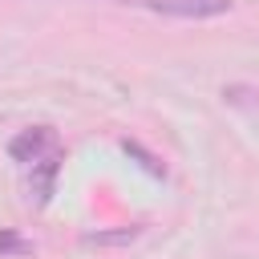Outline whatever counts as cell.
<instances>
[{
	"label": "cell",
	"instance_id": "4",
	"mask_svg": "<svg viewBox=\"0 0 259 259\" xmlns=\"http://www.w3.org/2000/svg\"><path fill=\"white\" fill-rule=\"evenodd\" d=\"M142 235V227H121V231H97V235H89V243H130V239H138Z\"/></svg>",
	"mask_w": 259,
	"mask_h": 259
},
{
	"label": "cell",
	"instance_id": "5",
	"mask_svg": "<svg viewBox=\"0 0 259 259\" xmlns=\"http://www.w3.org/2000/svg\"><path fill=\"white\" fill-rule=\"evenodd\" d=\"M0 251H16V255H24V251H28V243H24V239H16L12 231H0Z\"/></svg>",
	"mask_w": 259,
	"mask_h": 259
},
{
	"label": "cell",
	"instance_id": "1",
	"mask_svg": "<svg viewBox=\"0 0 259 259\" xmlns=\"http://www.w3.org/2000/svg\"><path fill=\"white\" fill-rule=\"evenodd\" d=\"M142 8H154V12H166V16H219L231 8V0H146Z\"/></svg>",
	"mask_w": 259,
	"mask_h": 259
},
{
	"label": "cell",
	"instance_id": "2",
	"mask_svg": "<svg viewBox=\"0 0 259 259\" xmlns=\"http://www.w3.org/2000/svg\"><path fill=\"white\" fill-rule=\"evenodd\" d=\"M45 150H53V130H45V125L24 130V134H16V138L8 142V154H12L16 162H40Z\"/></svg>",
	"mask_w": 259,
	"mask_h": 259
},
{
	"label": "cell",
	"instance_id": "3",
	"mask_svg": "<svg viewBox=\"0 0 259 259\" xmlns=\"http://www.w3.org/2000/svg\"><path fill=\"white\" fill-rule=\"evenodd\" d=\"M227 105H243V109H259V89L255 85H227L223 89Z\"/></svg>",
	"mask_w": 259,
	"mask_h": 259
},
{
	"label": "cell",
	"instance_id": "6",
	"mask_svg": "<svg viewBox=\"0 0 259 259\" xmlns=\"http://www.w3.org/2000/svg\"><path fill=\"white\" fill-rule=\"evenodd\" d=\"M117 4H146V0H117Z\"/></svg>",
	"mask_w": 259,
	"mask_h": 259
}]
</instances>
